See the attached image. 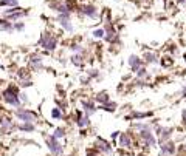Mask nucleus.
Wrapping results in <instances>:
<instances>
[{
    "label": "nucleus",
    "instance_id": "1",
    "mask_svg": "<svg viewBox=\"0 0 186 156\" xmlns=\"http://www.w3.org/2000/svg\"><path fill=\"white\" fill-rule=\"evenodd\" d=\"M19 93H20V88L17 85H8L3 93H2V97L5 101L6 105H11V107H22V102H20V97H19Z\"/></svg>",
    "mask_w": 186,
    "mask_h": 156
},
{
    "label": "nucleus",
    "instance_id": "2",
    "mask_svg": "<svg viewBox=\"0 0 186 156\" xmlns=\"http://www.w3.org/2000/svg\"><path fill=\"white\" fill-rule=\"evenodd\" d=\"M102 30H104V37H102V39L105 40L107 43H118V42H120V34H118L115 25H113L112 20H110L109 11H107V16L104 17V28H102Z\"/></svg>",
    "mask_w": 186,
    "mask_h": 156
},
{
    "label": "nucleus",
    "instance_id": "3",
    "mask_svg": "<svg viewBox=\"0 0 186 156\" xmlns=\"http://www.w3.org/2000/svg\"><path fill=\"white\" fill-rule=\"evenodd\" d=\"M37 45H39L42 50L51 53V51H56V48H57V45H59V40H57V37H56L53 33L44 31V33L41 34V37H39Z\"/></svg>",
    "mask_w": 186,
    "mask_h": 156
},
{
    "label": "nucleus",
    "instance_id": "4",
    "mask_svg": "<svg viewBox=\"0 0 186 156\" xmlns=\"http://www.w3.org/2000/svg\"><path fill=\"white\" fill-rule=\"evenodd\" d=\"M30 12L27 8H22V6H12V8H6L2 11V17L11 20V22H17V20H22L23 17H27Z\"/></svg>",
    "mask_w": 186,
    "mask_h": 156
},
{
    "label": "nucleus",
    "instance_id": "5",
    "mask_svg": "<svg viewBox=\"0 0 186 156\" xmlns=\"http://www.w3.org/2000/svg\"><path fill=\"white\" fill-rule=\"evenodd\" d=\"M78 14L81 17H87L90 20H98L99 19V9L93 3H82L78 8Z\"/></svg>",
    "mask_w": 186,
    "mask_h": 156
},
{
    "label": "nucleus",
    "instance_id": "6",
    "mask_svg": "<svg viewBox=\"0 0 186 156\" xmlns=\"http://www.w3.org/2000/svg\"><path fill=\"white\" fill-rule=\"evenodd\" d=\"M56 22L59 23V26L67 34H73L75 33V26H73V22H71V14H57L56 16Z\"/></svg>",
    "mask_w": 186,
    "mask_h": 156
},
{
    "label": "nucleus",
    "instance_id": "7",
    "mask_svg": "<svg viewBox=\"0 0 186 156\" xmlns=\"http://www.w3.org/2000/svg\"><path fill=\"white\" fill-rule=\"evenodd\" d=\"M14 115H16V117H17L19 121H22V122H34V121H37V113L33 111V110H28V108L19 107Z\"/></svg>",
    "mask_w": 186,
    "mask_h": 156
},
{
    "label": "nucleus",
    "instance_id": "8",
    "mask_svg": "<svg viewBox=\"0 0 186 156\" xmlns=\"http://www.w3.org/2000/svg\"><path fill=\"white\" fill-rule=\"evenodd\" d=\"M28 64H30V68H31L33 71H36V73H39V71H42V70L45 68V65H44V57H42L39 53H33V54L28 57Z\"/></svg>",
    "mask_w": 186,
    "mask_h": 156
},
{
    "label": "nucleus",
    "instance_id": "9",
    "mask_svg": "<svg viewBox=\"0 0 186 156\" xmlns=\"http://www.w3.org/2000/svg\"><path fill=\"white\" fill-rule=\"evenodd\" d=\"M45 141H46V147H48V150H50L53 155L61 156L62 153H64V147L61 145V142L57 141V138H54V136L51 135V136H46Z\"/></svg>",
    "mask_w": 186,
    "mask_h": 156
},
{
    "label": "nucleus",
    "instance_id": "10",
    "mask_svg": "<svg viewBox=\"0 0 186 156\" xmlns=\"http://www.w3.org/2000/svg\"><path fill=\"white\" fill-rule=\"evenodd\" d=\"M140 139H141L143 144L147 145V147H155V145H157V138H155V135L150 131V128H143V130H140Z\"/></svg>",
    "mask_w": 186,
    "mask_h": 156
},
{
    "label": "nucleus",
    "instance_id": "11",
    "mask_svg": "<svg viewBox=\"0 0 186 156\" xmlns=\"http://www.w3.org/2000/svg\"><path fill=\"white\" fill-rule=\"evenodd\" d=\"M127 64H129L130 71H132V73H137L140 68L143 67V59H141L140 56H137V54H130V56H129Z\"/></svg>",
    "mask_w": 186,
    "mask_h": 156
},
{
    "label": "nucleus",
    "instance_id": "12",
    "mask_svg": "<svg viewBox=\"0 0 186 156\" xmlns=\"http://www.w3.org/2000/svg\"><path fill=\"white\" fill-rule=\"evenodd\" d=\"M155 133L158 135L160 141H168L172 135V128L171 127H161V125H155Z\"/></svg>",
    "mask_w": 186,
    "mask_h": 156
},
{
    "label": "nucleus",
    "instance_id": "13",
    "mask_svg": "<svg viewBox=\"0 0 186 156\" xmlns=\"http://www.w3.org/2000/svg\"><path fill=\"white\" fill-rule=\"evenodd\" d=\"M141 59H143V62L150 64V65H157V64H160V56H158L155 51H144Z\"/></svg>",
    "mask_w": 186,
    "mask_h": 156
},
{
    "label": "nucleus",
    "instance_id": "14",
    "mask_svg": "<svg viewBox=\"0 0 186 156\" xmlns=\"http://www.w3.org/2000/svg\"><path fill=\"white\" fill-rule=\"evenodd\" d=\"M81 107H82V111L87 115V116H92L96 113V105H95V101H87V99H82L81 101Z\"/></svg>",
    "mask_w": 186,
    "mask_h": 156
},
{
    "label": "nucleus",
    "instance_id": "15",
    "mask_svg": "<svg viewBox=\"0 0 186 156\" xmlns=\"http://www.w3.org/2000/svg\"><path fill=\"white\" fill-rule=\"evenodd\" d=\"M96 149L99 150V152H102V153H105V155H112L113 153V150H112V145L107 142V141H104L102 138H96Z\"/></svg>",
    "mask_w": 186,
    "mask_h": 156
},
{
    "label": "nucleus",
    "instance_id": "16",
    "mask_svg": "<svg viewBox=\"0 0 186 156\" xmlns=\"http://www.w3.org/2000/svg\"><path fill=\"white\" fill-rule=\"evenodd\" d=\"M160 149H161V156H172L175 153V145L169 139L168 141H163L161 145H160Z\"/></svg>",
    "mask_w": 186,
    "mask_h": 156
},
{
    "label": "nucleus",
    "instance_id": "17",
    "mask_svg": "<svg viewBox=\"0 0 186 156\" xmlns=\"http://www.w3.org/2000/svg\"><path fill=\"white\" fill-rule=\"evenodd\" d=\"M16 128V125L12 124V121L11 119H8V117H3V119H0V133H11L12 130Z\"/></svg>",
    "mask_w": 186,
    "mask_h": 156
},
{
    "label": "nucleus",
    "instance_id": "18",
    "mask_svg": "<svg viewBox=\"0 0 186 156\" xmlns=\"http://www.w3.org/2000/svg\"><path fill=\"white\" fill-rule=\"evenodd\" d=\"M0 31L2 33H6V34H12L14 33V26H12V22L2 17L0 19Z\"/></svg>",
    "mask_w": 186,
    "mask_h": 156
},
{
    "label": "nucleus",
    "instance_id": "19",
    "mask_svg": "<svg viewBox=\"0 0 186 156\" xmlns=\"http://www.w3.org/2000/svg\"><path fill=\"white\" fill-rule=\"evenodd\" d=\"M76 124H78V127H81V128H84V127H89V125H90V116H87L86 113H81V111H78Z\"/></svg>",
    "mask_w": 186,
    "mask_h": 156
},
{
    "label": "nucleus",
    "instance_id": "20",
    "mask_svg": "<svg viewBox=\"0 0 186 156\" xmlns=\"http://www.w3.org/2000/svg\"><path fill=\"white\" fill-rule=\"evenodd\" d=\"M154 115L152 111H134V113H130L127 119H132V121H137V119H144V117H150Z\"/></svg>",
    "mask_w": 186,
    "mask_h": 156
},
{
    "label": "nucleus",
    "instance_id": "21",
    "mask_svg": "<svg viewBox=\"0 0 186 156\" xmlns=\"http://www.w3.org/2000/svg\"><path fill=\"white\" fill-rule=\"evenodd\" d=\"M96 104H105V102H109L110 101V96H109V93L107 91H99L96 96H95V99H93Z\"/></svg>",
    "mask_w": 186,
    "mask_h": 156
},
{
    "label": "nucleus",
    "instance_id": "22",
    "mask_svg": "<svg viewBox=\"0 0 186 156\" xmlns=\"http://www.w3.org/2000/svg\"><path fill=\"white\" fill-rule=\"evenodd\" d=\"M118 144L121 147H130L132 145V138L129 135H126V133H121L120 138H118Z\"/></svg>",
    "mask_w": 186,
    "mask_h": 156
},
{
    "label": "nucleus",
    "instance_id": "23",
    "mask_svg": "<svg viewBox=\"0 0 186 156\" xmlns=\"http://www.w3.org/2000/svg\"><path fill=\"white\" fill-rule=\"evenodd\" d=\"M70 62L75 65V67H82L84 65V54H71L70 57Z\"/></svg>",
    "mask_w": 186,
    "mask_h": 156
},
{
    "label": "nucleus",
    "instance_id": "24",
    "mask_svg": "<svg viewBox=\"0 0 186 156\" xmlns=\"http://www.w3.org/2000/svg\"><path fill=\"white\" fill-rule=\"evenodd\" d=\"M17 130H20V131H28V133H31V131H34L36 130V127H34V124L33 122H22L20 125H17L16 127Z\"/></svg>",
    "mask_w": 186,
    "mask_h": 156
},
{
    "label": "nucleus",
    "instance_id": "25",
    "mask_svg": "<svg viewBox=\"0 0 186 156\" xmlns=\"http://www.w3.org/2000/svg\"><path fill=\"white\" fill-rule=\"evenodd\" d=\"M116 102H113V101H109V102H105V104H101V110H104V111H110V113H113L115 110H116Z\"/></svg>",
    "mask_w": 186,
    "mask_h": 156
},
{
    "label": "nucleus",
    "instance_id": "26",
    "mask_svg": "<svg viewBox=\"0 0 186 156\" xmlns=\"http://www.w3.org/2000/svg\"><path fill=\"white\" fill-rule=\"evenodd\" d=\"M70 50H71L73 54H86V50H84V46L81 43H71Z\"/></svg>",
    "mask_w": 186,
    "mask_h": 156
},
{
    "label": "nucleus",
    "instance_id": "27",
    "mask_svg": "<svg viewBox=\"0 0 186 156\" xmlns=\"http://www.w3.org/2000/svg\"><path fill=\"white\" fill-rule=\"evenodd\" d=\"M135 74H137V78H138V79H143V80H146V79L150 78V74H149V70H147V68H146L144 65H143V67L140 68V70L137 71V73H135Z\"/></svg>",
    "mask_w": 186,
    "mask_h": 156
},
{
    "label": "nucleus",
    "instance_id": "28",
    "mask_svg": "<svg viewBox=\"0 0 186 156\" xmlns=\"http://www.w3.org/2000/svg\"><path fill=\"white\" fill-rule=\"evenodd\" d=\"M17 5H19V0H0V8H12Z\"/></svg>",
    "mask_w": 186,
    "mask_h": 156
},
{
    "label": "nucleus",
    "instance_id": "29",
    "mask_svg": "<svg viewBox=\"0 0 186 156\" xmlns=\"http://www.w3.org/2000/svg\"><path fill=\"white\" fill-rule=\"evenodd\" d=\"M51 117L53 119H56V121H61L64 115H62V108H59V107H54L53 110H51Z\"/></svg>",
    "mask_w": 186,
    "mask_h": 156
},
{
    "label": "nucleus",
    "instance_id": "30",
    "mask_svg": "<svg viewBox=\"0 0 186 156\" xmlns=\"http://www.w3.org/2000/svg\"><path fill=\"white\" fill-rule=\"evenodd\" d=\"M12 26H14V33H22V31H25V22H22V20L12 22Z\"/></svg>",
    "mask_w": 186,
    "mask_h": 156
},
{
    "label": "nucleus",
    "instance_id": "31",
    "mask_svg": "<svg viewBox=\"0 0 186 156\" xmlns=\"http://www.w3.org/2000/svg\"><path fill=\"white\" fill-rule=\"evenodd\" d=\"M160 64H161L164 68H169V67H172L174 62H172V57H171V56H164V57L160 59Z\"/></svg>",
    "mask_w": 186,
    "mask_h": 156
},
{
    "label": "nucleus",
    "instance_id": "32",
    "mask_svg": "<svg viewBox=\"0 0 186 156\" xmlns=\"http://www.w3.org/2000/svg\"><path fill=\"white\" fill-rule=\"evenodd\" d=\"M17 87L19 88H30V87H33V80L31 79H22L17 82Z\"/></svg>",
    "mask_w": 186,
    "mask_h": 156
},
{
    "label": "nucleus",
    "instance_id": "33",
    "mask_svg": "<svg viewBox=\"0 0 186 156\" xmlns=\"http://www.w3.org/2000/svg\"><path fill=\"white\" fill-rule=\"evenodd\" d=\"M92 37H93V39H102V37H104V30H102V28L93 30V31H92Z\"/></svg>",
    "mask_w": 186,
    "mask_h": 156
},
{
    "label": "nucleus",
    "instance_id": "34",
    "mask_svg": "<svg viewBox=\"0 0 186 156\" xmlns=\"http://www.w3.org/2000/svg\"><path fill=\"white\" fill-rule=\"evenodd\" d=\"M53 136L57 138V139H59V138H64V136H65V128H64V127H57V128L54 130Z\"/></svg>",
    "mask_w": 186,
    "mask_h": 156
},
{
    "label": "nucleus",
    "instance_id": "35",
    "mask_svg": "<svg viewBox=\"0 0 186 156\" xmlns=\"http://www.w3.org/2000/svg\"><path fill=\"white\" fill-rule=\"evenodd\" d=\"M87 76H89L90 79H98L99 78V71H98L96 68H92V70L87 71Z\"/></svg>",
    "mask_w": 186,
    "mask_h": 156
},
{
    "label": "nucleus",
    "instance_id": "36",
    "mask_svg": "<svg viewBox=\"0 0 186 156\" xmlns=\"http://www.w3.org/2000/svg\"><path fill=\"white\" fill-rule=\"evenodd\" d=\"M17 76H19V80H22V79H31L30 78V73H27V70H20V73H17Z\"/></svg>",
    "mask_w": 186,
    "mask_h": 156
},
{
    "label": "nucleus",
    "instance_id": "37",
    "mask_svg": "<svg viewBox=\"0 0 186 156\" xmlns=\"http://www.w3.org/2000/svg\"><path fill=\"white\" fill-rule=\"evenodd\" d=\"M19 97H20V102H22V104L30 101V97H28V94H27L25 91H20V93H19Z\"/></svg>",
    "mask_w": 186,
    "mask_h": 156
},
{
    "label": "nucleus",
    "instance_id": "38",
    "mask_svg": "<svg viewBox=\"0 0 186 156\" xmlns=\"http://www.w3.org/2000/svg\"><path fill=\"white\" fill-rule=\"evenodd\" d=\"M79 82H81L82 85H89V83L92 82V79L89 78V76H84V78H81V79H79Z\"/></svg>",
    "mask_w": 186,
    "mask_h": 156
},
{
    "label": "nucleus",
    "instance_id": "39",
    "mask_svg": "<svg viewBox=\"0 0 186 156\" xmlns=\"http://www.w3.org/2000/svg\"><path fill=\"white\" fill-rule=\"evenodd\" d=\"M182 121H183V124L186 125V108L182 111Z\"/></svg>",
    "mask_w": 186,
    "mask_h": 156
},
{
    "label": "nucleus",
    "instance_id": "40",
    "mask_svg": "<svg viewBox=\"0 0 186 156\" xmlns=\"http://www.w3.org/2000/svg\"><path fill=\"white\" fill-rule=\"evenodd\" d=\"M182 96H183V97H186V83H185V87L182 88Z\"/></svg>",
    "mask_w": 186,
    "mask_h": 156
},
{
    "label": "nucleus",
    "instance_id": "41",
    "mask_svg": "<svg viewBox=\"0 0 186 156\" xmlns=\"http://www.w3.org/2000/svg\"><path fill=\"white\" fill-rule=\"evenodd\" d=\"M179 3H180L182 6H186V0H179Z\"/></svg>",
    "mask_w": 186,
    "mask_h": 156
},
{
    "label": "nucleus",
    "instance_id": "42",
    "mask_svg": "<svg viewBox=\"0 0 186 156\" xmlns=\"http://www.w3.org/2000/svg\"><path fill=\"white\" fill-rule=\"evenodd\" d=\"M118 133H120V131H113V135H112V138H113V139H115V138H116V136H118Z\"/></svg>",
    "mask_w": 186,
    "mask_h": 156
},
{
    "label": "nucleus",
    "instance_id": "43",
    "mask_svg": "<svg viewBox=\"0 0 186 156\" xmlns=\"http://www.w3.org/2000/svg\"><path fill=\"white\" fill-rule=\"evenodd\" d=\"M87 156H99V155H93L92 152H90V150H89V152H87Z\"/></svg>",
    "mask_w": 186,
    "mask_h": 156
},
{
    "label": "nucleus",
    "instance_id": "44",
    "mask_svg": "<svg viewBox=\"0 0 186 156\" xmlns=\"http://www.w3.org/2000/svg\"><path fill=\"white\" fill-rule=\"evenodd\" d=\"M183 60H185V64H186V53L183 54Z\"/></svg>",
    "mask_w": 186,
    "mask_h": 156
},
{
    "label": "nucleus",
    "instance_id": "45",
    "mask_svg": "<svg viewBox=\"0 0 186 156\" xmlns=\"http://www.w3.org/2000/svg\"><path fill=\"white\" fill-rule=\"evenodd\" d=\"M0 70H3V65H2V64H0Z\"/></svg>",
    "mask_w": 186,
    "mask_h": 156
}]
</instances>
